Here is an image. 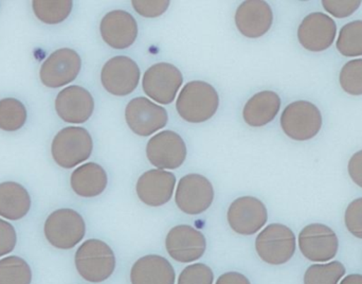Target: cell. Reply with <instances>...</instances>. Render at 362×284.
<instances>
[{
  "label": "cell",
  "mask_w": 362,
  "mask_h": 284,
  "mask_svg": "<svg viewBox=\"0 0 362 284\" xmlns=\"http://www.w3.org/2000/svg\"><path fill=\"white\" fill-rule=\"evenodd\" d=\"M218 106L216 89L202 81H192L185 84L176 101V110L181 118L195 125L210 120L216 114Z\"/></svg>",
  "instance_id": "obj_1"
},
{
  "label": "cell",
  "mask_w": 362,
  "mask_h": 284,
  "mask_svg": "<svg viewBox=\"0 0 362 284\" xmlns=\"http://www.w3.org/2000/svg\"><path fill=\"white\" fill-rule=\"evenodd\" d=\"M78 275L91 283L107 280L116 270V256L107 243L97 239L85 241L74 256Z\"/></svg>",
  "instance_id": "obj_2"
},
{
  "label": "cell",
  "mask_w": 362,
  "mask_h": 284,
  "mask_svg": "<svg viewBox=\"0 0 362 284\" xmlns=\"http://www.w3.org/2000/svg\"><path fill=\"white\" fill-rule=\"evenodd\" d=\"M44 232L53 247L68 251L84 239L86 224L82 215L74 209H57L47 217Z\"/></svg>",
  "instance_id": "obj_3"
},
{
  "label": "cell",
  "mask_w": 362,
  "mask_h": 284,
  "mask_svg": "<svg viewBox=\"0 0 362 284\" xmlns=\"http://www.w3.org/2000/svg\"><path fill=\"white\" fill-rule=\"evenodd\" d=\"M90 134L84 127H68L59 131L51 144L53 159L64 169H71L84 162L93 153Z\"/></svg>",
  "instance_id": "obj_4"
},
{
  "label": "cell",
  "mask_w": 362,
  "mask_h": 284,
  "mask_svg": "<svg viewBox=\"0 0 362 284\" xmlns=\"http://www.w3.org/2000/svg\"><path fill=\"white\" fill-rule=\"evenodd\" d=\"M255 249L266 263L282 266L295 255V234L291 228L282 224H270L257 236Z\"/></svg>",
  "instance_id": "obj_5"
},
{
  "label": "cell",
  "mask_w": 362,
  "mask_h": 284,
  "mask_svg": "<svg viewBox=\"0 0 362 284\" xmlns=\"http://www.w3.org/2000/svg\"><path fill=\"white\" fill-rule=\"evenodd\" d=\"M281 127L291 140L306 142L320 132L322 116L319 108L310 102H293L281 116Z\"/></svg>",
  "instance_id": "obj_6"
},
{
  "label": "cell",
  "mask_w": 362,
  "mask_h": 284,
  "mask_svg": "<svg viewBox=\"0 0 362 284\" xmlns=\"http://www.w3.org/2000/svg\"><path fill=\"white\" fill-rule=\"evenodd\" d=\"M182 82V74L176 66L158 63L146 70L142 87L151 99L167 106L174 101Z\"/></svg>",
  "instance_id": "obj_7"
},
{
  "label": "cell",
  "mask_w": 362,
  "mask_h": 284,
  "mask_svg": "<svg viewBox=\"0 0 362 284\" xmlns=\"http://www.w3.org/2000/svg\"><path fill=\"white\" fill-rule=\"evenodd\" d=\"M214 200V189L206 177L187 174L180 179L175 193V203L182 212L198 215L208 210Z\"/></svg>",
  "instance_id": "obj_8"
},
{
  "label": "cell",
  "mask_w": 362,
  "mask_h": 284,
  "mask_svg": "<svg viewBox=\"0 0 362 284\" xmlns=\"http://www.w3.org/2000/svg\"><path fill=\"white\" fill-rule=\"evenodd\" d=\"M101 82L106 91L124 97L131 95L140 82V68L134 59L118 55L108 59L102 68Z\"/></svg>",
  "instance_id": "obj_9"
},
{
  "label": "cell",
  "mask_w": 362,
  "mask_h": 284,
  "mask_svg": "<svg viewBox=\"0 0 362 284\" xmlns=\"http://www.w3.org/2000/svg\"><path fill=\"white\" fill-rule=\"evenodd\" d=\"M125 120L129 129L142 137H148L167 125V110L148 98H134L125 108Z\"/></svg>",
  "instance_id": "obj_10"
},
{
  "label": "cell",
  "mask_w": 362,
  "mask_h": 284,
  "mask_svg": "<svg viewBox=\"0 0 362 284\" xmlns=\"http://www.w3.org/2000/svg\"><path fill=\"white\" fill-rule=\"evenodd\" d=\"M227 220L234 232L242 236H251L259 232L267 223V208L259 198L242 196L230 205Z\"/></svg>",
  "instance_id": "obj_11"
},
{
  "label": "cell",
  "mask_w": 362,
  "mask_h": 284,
  "mask_svg": "<svg viewBox=\"0 0 362 284\" xmlns=\"http://www.w3.org/2000/svg\"><path fill=\"white\" fill-rule=\"evenodd\" d=\"M82 68V59L74 49L62 48L44 62L40 78L45 86L59 89L74 82Z\"/></svg>",
  "instance_id": "obj_12"
},
{
  "label": "cell",
  "mask_w": 362,
  "mask_h": 284,
  "mask_svg": "<svg viewBox=\"0 0 362 284\" xmlns=\"http://www.w3.org/2000/svg\"><path fill=\"white\" fill-rule=\"evenodd\" d=\"M299 247L310 261L327 262L337 255L339 241L335 232L327 226L310 224L300 232Z\"/></svg>",
  "instance_id": "obj_13"
},
{
  "label": "cell",
  "mask_w": 362,
  "mask_h": 284,
  "mask_svg": "<svg viewBox=\"0 0 362 284\" xmlns=\"http://www.w3.org/2000/svg\"><path fill=\"white\" fill-rule=\"evenodd\" d=\"M148 161L160 169H177L187 158V145L180 135L173 131H163L148 140L146 145Z\"/></svg>",
  "instance_id": "obj_14"
},
{
  "label": "cell",
  "mask_w": 362,
  "mask_h": 284,
  "mask_svg": "<svg viewBox=\"0 0 362 284\" xmlns=\"http://www.w3.org/2000/svg\"><path fill=\"white\" fill-rule=\"evenodd\" d=\"M165 249L172 259L181 263L199 260L206 251V240L202 232L189 225L172 228L165 238Z\"/></svg>",
  "instance_id": "obj_15"
},
{
  "label": "cell",
  "mask_w": 362,
  "mask_h": 284,
  "mask_svg": "<svg viewBox=\"0 0 362 284\" xmlns=\"http://www.w3.org/2000/svg\"><path fill=\"white\" fill-rule=\"evenodd\" d=\"M55 110L59 118L65 123L82 125L93 116L95 100L87 89L72 85L57 95Z\"/></svg>",
  "instance_id": "obj_16"
},
{
  "label": "cell",
  "mask_w": 362,
  "mask_h": 284,
  "mask_svg": "<svg viewBox=\"0 0 362 284\" xmlns=\"http://www.w3.org/2000/svg\"><path fill=\"white\" fill-rule=\"evenodd\" d=\"M337 27L336 23L323 13L308 15L298 29L300 44L313 52L327 50L335 40Z\"/></svg>",
  "instance_id": "obj_17"
},
{
  "label": "cell",
  "mask_w": 362,
  "mask_h": 284,
  "mask_svg": "<svg viewBox=\"0 0 362 284\" xmlns=\"http://www.w3.org/2000/svg\"><path fill=\"white\" fill-rule=\"evenodd\" d=\"M175 185L176 176L173 173L153 169L139 177L136 192L144 204L151 207H160L171 200Z\"/></svg>",
  "instance_id": "obj_18"
},
{
  "label": "cell",
  "mask_w": 362,
  "mask_h": 284,
  "mask_svg": "<svg viewBox=\"0 0 362 284\" xmlns=\"http://www.w3.org/2000/svg\"><path fill=\"white\" fill-rule=\"evenodd\" d=\"M100 32L108 46L122 50L129 48L137 40L138 23L127 11L115 10L102 18Z\"/></svg>",
  "instance_id": "obj_19"
},
{
  "label": "cell",
  "mask_w": 362,
  "mask_h": 284,
  "mask_svg": "<svg viewBox=\"0 0 362 284\" xmlns=\"http://www.w3.org/2000/svg\"><path fill=\"white\" fill-rule=\"evenodd\" d=\"M274 23V13L263 0H247L238 6L235 25L238 31L248 38L265 35Z\"/></svg>",
  "instance_id": "obj_20"
},
{
  "label": "cell",
  "mask_w": 362,
  "mask_h": 284,
  "mask_svg": "<svg viewBox=\"0 0 362 284\" xmlns=\"http://www.w3.org/2000/svg\"><path fill=\"white\" fill-rule=\"evenodd\" d=\"M173 266L163 256L148 255L132 266V284H175Z\"/></svg>",
  "instance_id": "obj_21"
},
{
  "label": "cell",
  "mask_w": 362,
  "mask_h": 284,
  "mask_svg": "<svg viewBox=\"0 0 362 284\" xmlns=\"http://www.w3.org/2000/svg\"><path fill=\"white\" fill-rule=\"evenodd\" d=\"M107 173L100 164L87 162L72 172L70 185L74 193L81 198H95L107 187Z\"/></svg>",
  "instance_id": "obj_22"
},
{
  "label": "cell",
  "mask_w": 362,
  "mask_h": 284,
  "mask_svg": "<svg viewBox=\"0 0 362 284\" xmlns=\"http://www.w3.org/2000/svg\"><path fill=\"white\" fill-rule=\"evenodd\" d=\"M280 108L281 99L278 93L272 91H261L247 101L243 110V118L250 127H264L276 118Z\"/></svg>",
  "instance_id": "obj_23"
},
{
  "label": "cell",
  "mask_w": 362,
  "mask_h": 284,
  "mask_svg": "<svg viewBox=\"0 0 362 284\" xmlns=\"http://www.w3.org/2000/svg\"><path fill=\"white\" fill-rule=\"evenodd\" d=\"M31 209V196L14 181L0 183V217L11 221L23 219Z\"/></svg>",
  "instance_id": "obj_24"
},
{
  "label": "cell",
  "mask_w": 362,
  "mask_h": 284,
  "mask_svg": "<svg viewBox=\"0 0 362 284\" xmlns=\"http://www.w3.org/2000/svg\"><path fill=\"white\" fill-rule=\"evenodd\" d=\"M71 0H34V14L42 23L57 25L68 18L72 11Z\"/></svg>",
  "instance_id": "obj_25"
},
{
  "label": "cell",
  "mask_w": 362,
  "mask_h": 284,
  "mask_svg": "<svg viewBox=\"0 0 362 284\" xmlns=\"http://www.w3.org/2000/svg\"><path fill=\"white\" fill-rule=\"evenodd\" d=\"M32 271L23 258L8 256L0 260V284H31Z\"/></svg>",
  "instance_id": "obj_26"
},
{
  "label": "cell",
  "mask_w": 362,
  "mask_h": 284,
  "mask_svg": "<svg viewBox=\"0 0 362 284\" xmlns=\"http://www.w3.org/2000/svg\"><path fill=\"white\" fill-rule=\"evenodd\" d=\"M27 121V110L19 100L6 98L0 100V130L16 132Z\"/></svg>",
  "instance_id": "obj_27"
},
{
  "label": "cell",
  "mask_w": 362,
  "mask_h": 284,
  "mask_svg": "<svg viewBox=\"0 0 362 284\" xmlns=\"http://www.w3.org/2000/svg\"><path fill=\"white\" fill-rule=\"evenodd\" d=\"M337 49L344 57L362 55V21L346 23L340 30Z\"/></svg>",
  "instance_id": "obj_28"
},
{
  "label": "cell",
  "mask_w": 362,
  "mask_h": 284,
  "mask_svg": "<svg viewBox=\"0 0 362 284\" xmlns=\"http://www.w3.org/2000/svg\"><path fill=\"white\" fill-rule=\"evenodd\" d=\"M344 274L346 268L341 262L315 264L306 271L304 275V284H338Z\"/></svg>",
  "instance_id": "obj_29"
},
{
  "label": "cell",
  "mask_w": 362,
  "mask_h": 284,
  "mask_svg": "<svg viewBox=\"0 0 362 284\" xmlns=\"http://www.w3.org/2000/svg\"><path fill=\"white\" fill-rule=\"evenodd\" d=\"M339 82L346 93L362 95V59H353L342 67Z\"/></svg>",
  "instance_id": "obj_30"
},
{
  "label": "cell",
  "mask_w": 362,
  "mask_h": 284,
  "mask_svg": "<svg viewBox=\"0 0 362 284\" xmlns=\"http://www.w3.org/2000/svg\"><path fill=\"white\" fill-rule=\"evenodd\" d=\"M213 281L214 274L208 266L194 263L180 273L177 284H213Z\"/></svg>",
  "instance_id": "obj_31"
},
{
  "label": "cell",
  "mask_w": 362,
  "mask_h": 284,
  "mask_svg": "<svg viewBox=\"0 0 362 284\" xmlns=\"http://www.w3.org/2000/svg\"><path fill=\"white\" fill-rule=\"evenodd\" d=\"M344 222L346 228L353 236L362 239V198L353 200L349 205Z\"/></svg>",
  "instance_id": "obj_32"
},
{
  "label": "cell",
  "mask_w": 362,
  "mask_h": 284,
  "mask_svg": "<svg viewBox=\"0 0 362 284\" xmlns=\"http://www.w3.org/2000/svg\"><path fill=\"white\" fill-rule=\"evenodd\" d=\"M136 12L139 13L141 16L148 17V18H155L165 14L170 6L169 0H134L132 1Z\"/></svg>",
  "instance_id": "obj_33"
},
{
  "label": "cell",
  "mask_w": 362,
  "mask_h": 284,
  "mask_svg": "<svg viewBox=\"0 0 362 284\" xmlns=\"http://www.w3.org/2000/svg\"><path fill=\"white\" fill-rule=\"evenodd\" d=\"M325 10L337 17V18H344V17L352 15L357 8L361 6V0H346V1H333V0H325L322 1Z\"/></svg>",
  "instance_id": "obj_34"
},
{
  "label": "cell",
  "mask_w": 362,
  "mask_h": 284,
  "mask_svg": "<svg viewBox=\"0 0 362 284\" xmlns=\"http://www.w3.org/2000/svg\"><path fill=\"white\" fill-rule=\"evenodd\" d=\"M16 243V230L8 222L0 219V257L12 253Z\"/></svg>",
  "instance_id": "obj_35"
},
{
  "label": "cell",
  "mask_w": 362,
  "mask_h": 284,
  "mask_svg": "<svg viewBox=\"0 0 362 284\" xmlns=\"http://www.w3.org/2000/svg\"><path fill=\"white\" fill-rule=\"evenodd\" d=\"M349 174L352 181L362 188V149L355 153L349 161Z\"/></svg>",
  "instance_id": "obj_36"
},
{
  "label": "cell",
  "mask_w": 362,
  "mask_h": 284,
  "mask_svg": "<svg viewBox=\"0 0 362 284\" xmlns=\"http://www.w3.org/2000/svg\"><path fill=\"white\" fill-rule=\"evenodd\" d=\"M215 284H251L249 279L238 272H228L221 275Z\"/></svg>",
  "instance_id": "obj_37"
},
{
  "label": "cell",
  "mask_w": 362,
  "mask_h": 284,
  "mask_svg": "<svg viewBox=\"0 0 362 284\" xmlns=\"http://www.w3.org/2000/svg\"><path fill=\"white\" fill-rule=\"evenodd\" d=\"M340 284H362V275H349Z\"/></svg>",
  "instance_id": "obj_38"
}]
</instances>
